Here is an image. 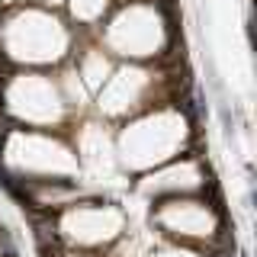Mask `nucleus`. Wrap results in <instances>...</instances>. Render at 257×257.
Returning a JSON list of instances; mask_svg holds the SVG:
<instances>
[{
  "label": "nucleus",
  "mask_w": 257,
  "mask_h": 257,
  "mask_svg": "<svg viewBox=\"0 0 257 257\" xmlns=\"http://www.w3.org/2000/svg\"><path fill=\"white\" fill-rule=\"evenodd\" d=\"M241 257H247V254H241Z\"/></svg>",
  "instance_id": "1"
}]
</instances>
